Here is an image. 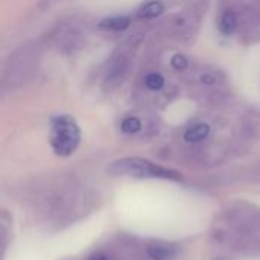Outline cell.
<instances>
[{"mask_svg":"<svg viewBox=\"0 0 260 260\" xmlns=\"http://www.w3.org/2000/svg\"><path fill=\"white\" fill-rule=\"evenodd\" d=\"M108 174L119 177L128 175L136 178H161V180H181L180 174L163 166H158L149 160L139 157H126L113 161L108 166Z\"/></svg>","mask_w":260,"mask_h":260,"instance_id":"obj_1","label":"cell"},{"mask_svg":"<svg viewBox=\"0 0 260 260\" xmlns=\"http://www.w3.org/2000/svg\"><path fill=\"white\" fill-rule=\"evenodd\" d=\"M50 146L58 157H70L81 143V129L75 119L58 116L50 123Z\"/></svg>","mask_w":260,"mask_h":260,"instance_id":"obj_2","label":"cell"},{"mask_svg":"<svg viewBox=\"0 0 260 260\" xmlns=\"http://www.w3.org/2000/svg\"><path fill=\"white\" fill-rule=\"evenodd\" d=\"M128 66H129V59L126 55H119L117 58H114L110 64V69L107 72V81L110 84H117L120 82L128 72Z\"/></svg>","mask_w":260,"mask_h":260,"instance_id":"obj_3","label":"cell"},{"mask_svg":"<svg viewBox=\"0 0 260 260\" xmlns=\"http://www.w3.org/2000/svg\"><path fill=\"white\" fill-rule=\"evenodd\" d=\"M131 24V18L128 15H111L104 18L99 23V27L104 30H111V32H120L125 30L126 27H129Z\"/></svg>","mask_w":260,"mask_h":260,"instance_id":"obj_4","label":"cell"},{"mask_svg":"<svg viewBox=\"0 0 260 260\" xmlns=\"http://www.w3.org/2000/svg\"><path fill=\"white\" fill-rule=\"evenodd\" d=\"M209 133H210V126L207 123H197L186 131L184 140L189 143H197V142L204 140L209 136Z\"/></svg>","mask_w":260,"mask_h":260,"instance_id":"obj_5","label":"cell"},{"mask_svg":"<svg viewBox=\"0 0 260 260\" xmlns=\"http://www.w3.org/2000/svg\"><path fill=\"white\" fill-rule=\"evenodd\" d=\"M165 11V5L158 0H151L148 3H145L139 11H137V15L140 18H155L158 15H161Z\"/></svg>","mask_w":260,"mask_h":260,"instance_id":"obj_6","label":"cell"},{"mask_svg":"<svg viewBox=\"0 0 260 260\" xmlns=\"http://www.w3.org/2000/svg\"><path fill=\"white\" fill-rule=\"evenodd\" d=\"M238 27V18H236V14L232 12V11H227L222 14L221 20H219V30L224 34V35H232L235 34Z\"/></svg>","mask_w":260,"mask_h":260,"instance_id":"obj_7","label":"cell"},{"mask_svg":"<svg viewBox=\"0 0 260 260\" xmlns=\"http://www.w3.org/2000/svg\"><path fill=\"white\" fill-rule=\"evenodd\" d=\"M146 253L152 260H171L174 257V250L166 245H151L146 248Z\"/></svg>","mask_w":260,"mask_h":260,"instance_id":"obj_8","label":"cell"},{"mask_svg":"<svg viewBox=\"0 0 260 260\" xmlns=\"http://www.w3.org/2000/svg\"><path fill=\"white\" fill-rule=\"evenodd\" d=\"M120 129L125 134H137L142 129V122L137 117H126L122 120Z\"/></svg>","mask_w":260,"mask_h":260,"instance_id":"obj_9","label":"cell"},{"mask_svg":"<svg viewBox=\"0 0 260 260\" xmlns=\"http://www.w3.org/2000/svg\"><path fill=\"white\" fill-rule=\"evenodd\" d=\"M145 85L152 90V91H158L163 88L165 85V78L160 75V73H149L146 78H145Z\"/></svg>","mask_w":260,"mask_h":260,"instance_id":"obj_10","label":"cell"},{"mask_svg":"<svg viewBox=\"0 0 260 260\" xmlns=\"http://www.w3.org/2000/svg\"><path fill=\"white\" fill-rule=\"evenodd\" d=\"M171 64H172V67H174L175 70L181 72V70H186V69H187V66H189V61H187V58H186L184 55H181V53H177V55H174V56H172V61H171Z\"/></svg>","mask_w":260,"mask_h":260,"instance_id":"obj_11","label":"cell"},{"mask_svg":"<svg viewBox=\"0 0 260 260\" xmlns=\"http://www.w3.org/2000/svg\"><path fill=\"white\" fill-rule=\"evenodd\" d=\"M218 75L216 73H213V72H206V73H203L201 76H200V81H201V84H204V85H215L216 82H218Z\"/></svg>","mask_w":260,"mask_h":260,"instance_id":"obj_12","label":"cell"},{"mask_svg":"<svg viewBox=\"0 0 260 260\" xmlns=\"http://www.w3.org/2000/svg\"><path fill=\"white\" fill-rule=\"evenodd\" d=\"M88 260H111V257L108 254H105L104 251H96L88 257Z\"/></svg>","mask_w":260,"mask_h":260,"instance_id":"obj_13","label":"cell"}]
</instances>
